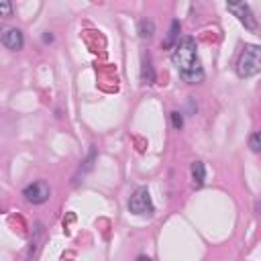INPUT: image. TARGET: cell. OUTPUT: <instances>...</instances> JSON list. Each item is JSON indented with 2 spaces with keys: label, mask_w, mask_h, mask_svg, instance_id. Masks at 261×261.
<instances>
[{
  "label": "cell",
  "mask_w": 261,
  "mask_h": 261,
  "mask_svg": "<svg viewBox=\"0 0 261 261\" xmlns=\"http://www.w3.org/2000/svg\"><path fill=\"white\" fill-rule=\"evenodd\" d=\"M173 65L179 71V77L188 84H200L204 80V69L198 59V47L192 37H184L181 41L175 43L173 55H171Z\"/></svg>",
  "instance_id": "6da1fadb"
},
{
  "label": "cell",
  "mask_w": 261,
  "mask_h": 261,
  "mask_svg": "<svg viewBox=\"0 0 261 261\" xmlns=\"http://www.w3.org/2000/svg\"><path fill=\"white\" fill-rule=\"evenodd\" d=\"M261 69V49L257 45H245L241 51V57L237 61V73L239 77H251L259 73Z\"/></svg>",
  "instance_id": "7a4b0ae2"
},
{
  "label": "cell",
  "mask_w": 261,
  "mask_h": 261,
  "mask_svg": "<svg viewBox=\"0 0 261 261\" xmlns=\"http://www.w3.org/2000/svg\"><path fill=\"white\" fill-rule=\"evenodd\" d=\"M128 210L133 214H151L153 212V202H151L147 188H139L133 192V196L128 200Z\"/></svg>",
  "instance_id": "3957f363"
},
{
  "label": "cell",
  "mask_w": 261,
  "mask_h": 261,
  "mask_svg": "<svg viewBox=\"0 0 261 261\" xmlns=\"http://www.w3.org/2000/svg\"><path fill=\"white\" fill-rule=\"evenodd\" d=\"M226 8L245 24V29L257 31V18L253 16V12H251V8H249L247 2H230V4H226Z\"/></svg>",
  "instance_id": "277c9868"
},
{
  "label": "cell",
  "mask_w": 261,
  "mask_h": 261,
  "mask_svg": "<svg viewBox=\"0 0 261 261\" xmlns=\"http://www.w3.org/2000/svg\"><path fill=\"white\" fill-rule=\"evenodd\" d=\"M49 194H51V190H49V186H47L45 181H33V184H29V186L22 190V196H24L29 202H33V204H43V202H47V200H49Z\"/></svg>",
  "instance_id": "5b68a950"
},
{
  "label": "cell",
  "mask_w": 261,
  "mask_h": 261,
  "mask_svg": "<svg viewBox=\"0 0 261 261\" xmlns=\"http://www.w3.org/2000/svg\"><path fill=\"white\" fill-rule=\"evenodd\" d=\"M0 41H2L4 47L12 49V51L22 49V45H24V37H22V33H20V29H12V27L0 31Z\"/></svg>",
  "instance_id": "8992f818"
},
{
  "label": "cell",
  "mask_w": 261,
  "mask_h": 261,
  "mask_svg": "<svg viewBox=\"0 0 261 261\" xmlns=\"http://www.w3.org/2000/svg\"><path fill=\"white\" fill-rule=\"evenodd\" d=\"M204 179H206L204 163L202 161H194L192 163V186L194 188H202L204 186Z\"/></svg>",
  "instance_id": "52a82bcc"
},
{
  "label": "cell",
  "mask_w": 261,
  "mask_h": 261,
  "mask_svg": "<svg viewBox=\"0 0 261 261\" xmlns=\"http://www.w3.org/2000/svg\"><path fill=\"white\" fill-rule=\"evenodd\" d=\"M177 35H179V20H171V29H169V33H167V39L163 41V47H165V49L173 47Z\"/></svg>",
  "instance_id": "ba28073f"
},
{
  "label": "cell",
  "mask_w": 261,
  "mask_h": 261,
  "mask_svg": "<svg viewBox=\"0 0 261 261\" xmlns=\"http://www.w3.org/2000/svg\"><path fill=\"white\" fill-rule=\"evenodd\" d=\"M153 33H155L153 20H141V22H139V35H141L143 39H151Z\"/></svg>",
  "instance_id": "9c48e42d"
},
{
  "label": "cell",
  "mask_w": 261,
  "mask_h": 261,
  "mask_svg": "<svg viewBox=\"0 0 261 261\" xmlns=\"http://www.w3.org/2000/svg\"><path fill=\"white\" fill-rule=\"evenodd\" d=\"M143 82H145V84H153V82H155L153 67H151V63H149V61H145V63H143Z\"/></svg>",
  "instance_id": "30bf717a"
},
{
  "label": "cell",
  "mask_w": 261,
  "mask_h": 261,
  "mask_svg": "<svg viewBox=\"0 0 261 261\" xmlns=\"http://www.w3.org/2000/svg\"><path fill=\"white\" fill-rule=\"evenodd\" d=\"M0 16H12V4L10 2H0Z\"/></svg>",
  "instance_id": "8fae6325"
},
{
  "label": "cell",
  "mask_w": 261,
  "mask_h": 261,
  "mask_svg": "<svg viewBox=\"0 0 261 261\" xmlns=\"http://www.w3.org/2000/svg\"><path fill=\"white\" fill-rule=\"evenodd\" d=\"M251 149L255 153H259V149H261V145H259V133H253L251 135Z\"/></svg>",
  "instance_id": "7c38bea8"
},
{
  "label": "cell",
  "mask_w": 261,
  "mask_h": 261,
  "mask_svg": "<svg viewBox=\"0 0 261 261\" xmlns=\"http://www.w3.org/2000/svg\"><path fill=\"white\" fill-rule=\"evenodd\" d=\"M171 120H173V126H175V128H181V124H184V120H181V116H179V112H171Z\"/></svg>",
  "instance_id": "4fadbf2b"
},
{
  "label": "cell",
  "mask_w": 261,
  "mask_h": 261,
  "mask_svg": "<svg viewBox=\"0 0 261 261\" xmlns=\"http://www.w3.org/2000/svg\"><path fill=\"white\" fill-rule=\"evenodd\" d=\"M137 261H151L147 255H141V257H137Z\"/></svg>",
  "instance_id": "5bb4252c"
}]
</instances>
